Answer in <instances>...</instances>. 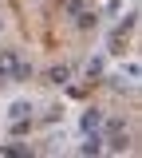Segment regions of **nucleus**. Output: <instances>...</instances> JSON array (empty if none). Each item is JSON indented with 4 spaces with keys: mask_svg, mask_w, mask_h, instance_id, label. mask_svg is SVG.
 Returning <instances> with one entry per match:
<instances>
[{
    "mask_svg": "<svg viewBox=\"0 0 142 158\" xmlns=\"http://www.w3.org/2000/svg\"><path fill=\"white\" fill-rule=\"evenodd\" d=\"M28 115H32V103H24V99L8 107V118H28Z\"/></svg>",
    "mask_w": 142,
    "mask_h": 158,
    "instance_id": "1",
    "label": "nucleus"
},
{
    "mask_svg": "<svg viewBox=\"0 0 142 158\" xmlns=\"http://www.w3.org/2000/svg\"><path fill=\"white\" fill-rule=\"evenodd\" d=\"M95 127H99V111H87L83 115V131H95Z\"/></svg>",
    "mask_w": 142,
    "mask_h": 158,
    "instance_id": "4",
    "label": "nucleus"
},
{
    "mask_svg": "<svg viewBox=\"0 0 142 158\" xmlns=\"http://www.w3.org/2000/svg\"><path fill=\"white\" fill-rule=\"evenodd\" d=\"M75 20H79V28H95V16H91V12H79Z\"/></svg>",
    "mask_w": 142,
    "mask_h": 158,
    "instance_id": "5",
    "label": "nucleus"
},
{
    "mask_svg": "<svg viewBox=\"0 0 142 158\" xmlns=\"http://www.w3.org/2000/svg\"><path fill=\"white\" fill-rule=\"evenodd\" d=\"M79 150H83V154H99V150H103V138H95L91 131H87V142H83Z\"/></svg>",
    "mask_w": 142,
    "mask_h": 158,
    "instance_id": "3",
    "label": "nucleus"
},
{
    "mask_svg": "<svg viewBox=\"0 0 142 158\" xmlns=\"http://www.w3.org/2000/svg\"><path fill=\"white\" fill-rule=\"evenodd\" d=\"M67 75H71V71H67V67H51V71H47V83H55V87H63V83H67Z\"/></svg>",
    "mask_w": 142,
    "mask_h": 158,
    "instance_id": "2",
    "label": "nucleus"
}]
</instances>
